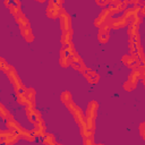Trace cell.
<instances>
[{"label":"cell","instance_id":"ba28073f","mask_svg":"<svg viewBox=\"0 0 145 145\" xmlns=\"http://www.w3.org/2000/svg\"><path fill=\"white\" fill-rule=\"evenodd\" d=\"M112 16H113V15L111 14V11L109 10L108 7L102 8V10H101V12L99 14L97 18H95V20H94V25H95L97 28H101L102 26L106 25V24L110 22V19L112 18Z\"/></svg>","mask_w":145,"mask_h":145},{"label":"cell","instance_id":"cb8c5ba5","mask_svg":"<svg viewBox=\"0 0 145 145\" xmlns=\"http://www.w3.org/2000/svg\"><path fill=\"white\" fill-rule=\"evenodd\" d=\"M110 1L111 0H105V1H99V0H96L95 1V3L97 5V6H100V7H102V8H105V7H108L109 5H110Z\"/></svg>","mask_w":145,"mask_h":145},{"label":"cell","instance_id":"5bb4252c","mask_svg":"<svg viewBox=\"0 0 145 145\" xmlns=\"http://www.w3.org/2000/svg\"><path fill=\"white\" fill-rule=\"evenodd\" d=\"M110 26H109V23L104 26H102L101 28H99V33H97V40L100 43L104 44L109 41L110 39Z\"/></svg>","mask_w":145,"mask_h":145},{"label":"cell","instance_id":"484cf974","mask_svg":"<svg viewBox=\"0 0 145 145\" xmlns=\"http://www.w3.org/2000/svg\"><path fill=\"white\" fill-rule=\"evenodd\" d=\"M95 145H104V144H95Z\"/></svg>","mask_w":145,"mask_h":145},{"label":"cell","instance_id":"2e32d148","mask_svg":"<svg viewBox=\"0 0 145 145\" xmlns=\"http://www.w3.org/2000/svg\"><path fill=\"white\" fill-rule=\"evenodd\" d=\"M5 6L9 9V11H10V14L12 15V16H15V15H17L18 12H20L22 11V2L20 1H12V0H6L5 2Z\"/></svg>","mask_w":145,"mask_h":145},{"label":"cell","instance_id":"4fadbf2b","mask_svg":"<svg viewBox=\"0 0 145 145\" xmlns=\"http://www.w3.org/2000/svg\"><path fill=\"white\" fill-rule=\"evenodd\" d=\"M69 67H71L72 69H75L76 71H78V72H83L87 67H86V65H85V62H84V60L80 58V56L79 54H77V56H75L72 59H70V66Z\"/></svg>","mask_w":145,"mask_h":145},{"label":"cell","instance_id":"9c48e42d","mask_svg":"<svg viewBox=\"0 0 145 145\" xmlns=\"http://www.w3.org/2000/svg\"><path fill=\"white\" fill-rule=\"evenodd\" d=\"M25 111H26V116H27L28 120L34 126H39V125L44 123L42 114H41V112L36 108H25Z\"/></svg>","mask_w":145,"mask_h":145},{"label":"cell","instance_id":"7402d4cb","mask_svg":"<svg viewBox=\"0 0 145 145\" xmlns=\"http://www.w3.org/2000/svg\"><path fill=\"white\" fill-rule=\"evenodd\" d=\"M9 112H8V110L6 109V106L0 102V118H2L3 120H7L8 118H9Z\"/></svg>","mask_w":145,"mask_h":145},{"label":"cell","instance_id":"6da1fadb","mask_svg":"<svg viewBox=\"0 0 145 145\" xmlns=\"http://www.w3.org/2000/svg\"><path fill=\"white\" fill-rule=\"evenodd\" d=\"M6 127L8 128L9 131L16 134L19 138L25 139L27 142H34L36 139V137L33 135L32 130H28L26 128H24L19 122H17L11 116H9V118L6 120Z\"/></svg>","mask_w":145,"mask_h":145},{"label":"cell","instance_id":"30bf717a","mask_svg":"<svg viewBox=\"0 0 145 145\" xmlns=\"http://www.w3.org/2000/svg\"><path fill=\"white\" fill-rule=\"evenodd\" d=\"M59 22H60V28H61V32H68V31H71V17L70 15L67 12V10L63 8L60 16H59Z\"/></svg>","mask_w":145,"mask_h":145},{"label":"cell","instance_id":"277c9868","mask_svg":"<svg viewBox=\"0 0 145 145\" xmlns=\"http://www.w3.org/2000/svg\"><path fill=\"white\" fill-rule=\"evenodd\" d=\"M97 110H99V103L96 101H91L87 104L86 112H85V123L88 131L94 133L95 125H96V117H97Z\"/></svg>","mask_w":145,"mask_h":145},{"label":"cell","instance_id":"ac0fdd59","mask_svg":"<svg viewBox=\"0 0 145 145\" xmlns=\"http://www.w3.org/2000/svg\"><path fill=\"white\" fill-rule=\"evenodd\" d=\"M59 63H60V66L62 68H67V67L70 66V59H69V57L66 54V52L62 49H61L60 56H59Z\"/></svg>","mask_w":145,"mask_h":145},{"label":"cell","instance_id":"3957f363","mask_svg":"<svg viewBox=\"0 0 145 145\" xmlns=\"http://www.w3.org/2000/svg\"><path fill=\"white\" fill-rule=\"evenodd\" d=\"M5 74L7 75V77H8L9 82H10V84L12 85L16 95L25 94V92H26V87H25V85L23 84L20 77L18 76V72H17V70L15 69V67L11 66V65H9V67L7 68V70L5 71Z\"/></svg>","mask_w":145,"mask_h":145},{"label":"cell","instance_id":"9a60e30c","mask_svg":"<svg viewBox=\"0 0 145 145\" xmlns=\"http://www.w3.org/2000/svg\"><path fill=\"white\" fill-rule=\"evenodd\" d=\"M82 75L85 77V79H86L89 84H97V82L100 80V75H99L96 71H94V70H92V69H89V68H86V69L82 72Z\"/></svg>","mask_w":145,"mask_h":145},{"label":"cell","instance_id":"44dd1931","mask_svg":"<svg viewBox=\"0 0 145 145\" xmlns=\"http://www.w3.org/2000/svg\"><path fill=\"white\" fill-rule=\"evenodd\" d=\"M60 100H61V102L66 105L68 102L72 101V95H71V93H70L69 91H63V92L61 93V95H60Z\"/></svg>","mask_w":145,"mask_h":145},{"label":"cell","instance_id":"52a82bcc","mask_svg":"<svg viewBox=\"0 0 145 145\" xmlns=\"http://www.w3.org/2000/svg\"><path fill=\"white\" fill-rule=\"evenodd\" d=\"M63 1H57V0H50L46 6V16L51 19H57L59 18L62 9H63Z\"/></svg>","mask_w":145,"mask_h":145},{"label":"cell","instance_id":"7a4b0ae2","mask_svg":"<svg viewBox=\"0 0 145 145\" xmlns=\"http://www.w3.org/2000/svg\"><path fill=\"white\" fill-rule=\"evenodd\" d=\"M14 17H15V20H16L18 27H19V32H20L23 39L26 42L32 43L34 41V34H33V29L31 27L29 20L27 19V17L25 16V14L23 11H20L17 15H15Z\"/></svg>","mask_w":145,"mask_h":145},{"label":"cell","instance_id":"4316f807","mask_svg":"<svg viewBox=\"0 0 145 145\" xmlns=\"http://www.w3.org/2000/svg\"><path fill=\"white\" fill-rule=\"evenodd\" d=\"M57 145H61V144H57Z\"/></svg>","mask_w":145,"mask_h":145},{"label":"cell","instance_id":"ffe728a7","mask_svg":"<svg viewBox=\"0 0 145 145\" xmlns=\"http://www.w3.org/2000/svg\"><path fill=\"white\" fill-rule=\"evenodd\" d=\"M42 142L44 145H57V142H56V138L52 134H48L45 133L42 137Z\"/></svg>","mask_w":145,"mask_h":145},{"label":"cell","instance_id":"e0dca14e","mask_svg":"<svg viewBox=\"0 0 145 145\" xmlns=\"http://www.w3.org/2000/svg\"><path fill=\"white\" fill-rule=\"evenodd\" d=\"M26 101L27 104L25 108H35V89L33 87H28L26 88Z\"/></svg>","mask_w":145,"mask_h":145},{"label":"cell","instance_id":"7c38bea8","mask_svg":"<svg viewBox=\"0 0 145 145\" xmlns=\"http://www.w3.org/2000/svg\"><path fill=\"white\" fill-rule=\"evenodd\" d=\"M128 24H129V22H128L122 15H120V16H118V17H112V18L110 19V22H109V26H110V28H112V29L123 28V27L128 26Z\"/></svg>","mask_w":145,"mask_h":145},{"label":"cell","instance_id":"8fae6325","mask_svg":"<svg viewBox=\"0 0 145 145\" xmlns=\"http://www.w3.org/2000/svg\"><path fill=\"white\" fill-rule=\"evenodd\" d=\"M121 61H122V63H123L125 66H127V67L130 68V69H136V68H138V67H140V66H144V63H143L142 61H139L136 57H133V56H130V54H125V56H122Z\"/></svg>","mask_w":145,"mask_h":145},{"label":"cell","instance_id":"5b68a950","mask_svg":"<svg viewBox=\"0 0 145 145\" xmlns=\"http://www.w3.org/2000/svg\"><path fill=\"white\" fill-rule=\"evenodd\" d=\"M144 80V66H140L136 69H133V71L129 74L127 80L123 84V88L127 92H131L136 88L138 82Z\"/></svg>","mask_w":145,"mask_h":145},{"label":"cell","instance_id":"d4e9b609","mask_svg":"<svg viewBox=\"0 0 145 145\" xmlns=\"http://www.w3.org/2000/svg\"><path fill=\"white\" fill-rule=\"evenodd\" d=\"M144 126H145V123H144V122H142V123L139 125V133H140V136H142V138H143V139L145 138V134H144Z\"/></svg>","mask_w":145,"mask_h":145},{"label":"cell","instance_id":"8992f818","mask_svg":"<svg viewBox=\"0 0 145 145\" xmlns=\"http://www.w3.org/2000/svg\"><path fill=\"white\" fill-rule=\"evenodd\" d=\"M66 108H67L68 111L71 113V116H72L75 122L78 125L79 128L86 126V123H85V116H84V112H83V110H82V109H80L74 101L68 102V103L66 104Z\"/></svg>","mask_w":145,"mask_h":145},{"label":"cell","instance_id":"603a6c76","mask_svg":"<svg viewBox=\"0 0 145 145\" xmlns=\"http://www.w3.org/2000/svg\"><path fill=\"white\" fill-rule=\"evenodd\" d=\"M9 67V63L7 62V60L5 59V58H2V57H0V70L1 71H6L7 70V68Z\"/></svg>","mask_w":145,"mask_h":145},{"label":"cell","instance_id":"d6986e66","mask_svg":"<svg viewBox=\"0 0 145 145\" xmlns=\"http://www.w3.org/2000/svg\"><path fill=\"white\" fill-rule=\"evenodd\" d=\"M72 35H74V31H72V29H71V31H68V32H63V33H61V39H60V42H61L62 46L71 42Z\"/></svg>","mask_w":145,"mask_h":145}]
</instances>
